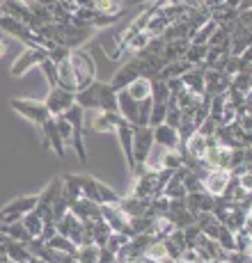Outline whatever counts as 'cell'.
Here are the masks:
<instances>
[{
  "label": "cell",
  "mask_w": 252,
  "mask_h": 263,
  "mask_svg": "<svg viewBox=\"0 0 252 263\" xmlns=\"http://www.w3.org/2000/svg\"><path fill=\"white\" fill-rule=\"evenodd\" d=\"M135 3H140V0H126V5H135Z\"/></svg>",
  "instance_id": "d590c367"
},
{
  "label": "cell",
  "mask_w": 252,
  "mask_h": 263,
  "mask_svg": "<svg viewBox=\"0 0 252 263\" xmlns=\"http://www.w3.org/2000/svg\"><path fill=\"white\" fill-rule=\"evenodd\" d=\"M46 247H48V250L60 252V254H69V256H76V250H78L71 240L64 238V236H60V234L50 236V238L46 240Z\"/></svg>",
  "instance_id": "484cf974"
},
{
  "label": "cell",
  "mask_w": 252,
  "mask_h": 263,
  "mask_svg": "<svg viewBox=\"0 0 252 263\" xmlns=\"http://www.w3.org/2000/svg\"><path fill=\"white\" fill-rule=\"evenodd\" d=\"M122 121H124L122 115H117V112H101V115H97V117H94L92 128L99 130V133H110V130L115 133V128H117Z\"/></svg>",
  "instance_id": "d6986e66"
},
{
  "label": "cell",
  "mask_w": 252,
  "mask_h": 263,
  "mask_svg": "<svg viewBox=\"0 0 252 263\" xmlns=\"http://www.w3.org/2000/svg\"><path fill=\"white\" fill-rule=\"evenodd\" d=\"M186 206H188V211L193 215L197 213H211L215 206V197H211L206 190L202 192H190V195H186Z\"/></svg>",
  "instance_id": "e0dca14e"
},
{
  "label": "cell",
  "mask_w": 252,
  "mask_h": 263,
  "mask_svg": "<svg viewBox=\"0 0 252 263\" xmlns=\"http://www.w3.org/2000/svg\"><path fill=\"white\" fill-rule=\"evenodd\" d=\"M12 110H16L19 115H21L23 119L32 121L34 126H42L44 121H46L50 115L46 110V105H44V101H34V99H12Z\"/></svg>",
  "instance_id": "277c9868"
},
{
  "label": "cell",
  "mask_w": 252,
  "mask_h": 263,
  "mask_svg": "<svg viewBox=\"0 0 252 263\" xmlns=\"http://www.w3.org/2000/svg\"><path fill=\"white\" fill-rule=\"evenodd\" d=\"M55 229H58L60 236L71 240L76 247L85 245V224H83V220H78V217L71 213V211H67V213L55 222Z\"/></svg>",
  "instance_id": "52a82bcc"
},
{
  "label": "cell",
  "mask_w": 252,
  "mask_h": 263,
  "mask_svg": "<svg viewBox=\"0 0 252 263\" xmlns=\"http://www.w3.org/2000/svg\"><path fill=\"white\" fill-rule=\"evenodd\" d=\"M39 133H42V140H44V149H46V151H53L55 156L64 158V154H67V146H64L62 138H60V133H58L55 117H48L46 121H44V124L39 126Z\"/></svg>",
  "instance_id": "30bf717a"
},
{
  "label": "cell",
  "mask_w": 252,
  "mask_h": 263,
  "mask_svg": "<svg viewBox=\"0 0 252 263\" xmlns=\"http://www.w3.org/2000/svg\"><path fill=\"white\" fill-rule=\"evenodd\" d=\"M115 133H117L119 144H122V151L126 156V167H129V172H133V126L122 121V124L115 128Z\"/></svg>",
  "instance_id": "ac0fdd59"
},
{
  "label": "cell",
  "mask_w": 252,
  "mask_h": 263,
  "mask_svg": "<svg viewBox=\"0 0 252 263\" xmlns=\"http://www.w3.org/2000/svg\"><path fill=\"white\" fill-rule=\"evenodd\" d=\"M195 227L200 229L202 236H209V238H215V234H218V217L213 213H197L195 215Z\"/></svg>",
  "instance_id": "44dd1931"
},
{
  "label": "cell",
  "mask_w": 252,
  "mask_h": 263,
  "mask_svg": "<svg viewBox=\"0 0 252 263\" xmlns=\"http://www.w3.org/2000/svg\"><path fill=\"white\" fill-rule=\"evenodd\" d=\"M0 252H3L5 259L9 263H30L32 261V254H30L28 245H25V242H16L12 238H7L0 245Z\"/></svg>",
  "instance_id": "2e32d148"
},
{
  "label": "cell",
  "mask_w": 252,
  "mask_h": 263,
  "mask_svg": "<svg viewBox=\"0 0 252 263\" xmlns=\"http://www.w3.org/2000/svg\"><path fill=\"white\" fill-rule=\"evenodd\" d=\"M39 69H42L44 76H46V80H48V85H50V87H58V71H55V64L50 62L48 58L39 62Z\"/></svg>",
  "instance_id": "1f68e13d"
},
{
  "label": "cell",
  "mask_w": 252,
  "mask_h": 263,
  "mask_svg": "<svg viewBox=\"0 0 252 263\" xmlns=\"http://www.w3.org/2000/svg\"><path fill=\"white\" fill-rule=\"evenodd\" d=\"M126 94L135 101H142V99H149L151 96V80L149 78H135L133 83L126 87Z\"/></svg>",
  "instance_id": "d4e9b609"
},
{
  "label": "cell",
  "mask_w": 252,
  "mask_h": 263,
  "mask_svg": "<svg viewBox=\"0 0 252 263\" xmlns=\"http://www.w3.org/2000/svg\"><path fill=\"white\" fill-rule=\"evenodd\" d=\"M202 181H204V190L209 192L211 197H220L227 185H229L231 174L227 170H209V174H206Z\"/></svg>",
  "instance_id": "4fadbf2b"
},
{
  "label": "cell",
  "mask_w": 252,
  "mask_h": 263,
  "mask_svg": "<svg viewBox=\"0 0 252 263\" xmlns=\"http://www.w3.org/2000/svg\"><path fill=\"white\" fill-rule=\"evenodd\" d=\"M140 3H142V0H140ZM156 3H158V5H160V0H156Z\"/></svg>",
  "instance_id": "8d00e7d4"
},
{
  "label": "cell",
  "mask_w": 252,
  "mask_h": 263,
  "mask_svg": "<svg viewBox=\"0 0 252 263\" xmlns=\"http://www.w3.org/2000/svg\"><path fill=\"white\" fill-rule=\"evenodd\" d=\"M34 204H37V195L16 197V199H12L9 204H5L3 209H0V222H3V224L19 222L25 213H30V211L34 209Z\"/></svg>",
  "instance_id": "8992f818"
},
{
  "label": "cell",
  "mask_w": 252,
  "mask_h": 263,
  "mask_svg": "<svg viewBox=\"0 0 252 263\" xmlns=\"http://www.w3.org/2000/svg\"><path fill=\"white\" fill-rule=\"evenodd\" d=\"M215 28H218V23H215L213 18H209L204 25H200V28L190 34V42H193V44H209L211 34L215 32Z\"/></svg>",
  "instance_id": "4316f807"
},
{
  "label": "cell",
  "mask_w": 252,
  "mask_h": 263,
  "mask_svg": "<svg viewBox=\"0 0 252 263\" xmlns=\"http://www.w3.org/2000/svg\"><path fill=\"white\" fill-rule=\"evenodd\" d=\"M69 64H71V69H74L78 92L87 87L92 80H97V64H94L89 53H85V50H74V53H69Z\"/></svg>",
  "instance_id": "3957f363"
},
{
  "label": "cell",
  "mask_w": 252,
  "mask_h": 263,
  "mask_svg": "<svg viewBox=\"0 0 252 263\" xmlns=\"http://www.w3.org/2000/svg\"><path fill=\"white\" fill-rule=\"evenodd\" d=\"M151 146H154L151 126H133V167L135 165H147Z\"/></svg>",
  "instance_id": "5b68a950"
},
{
  "label": "cell",
  "mask_w": 252,
  "mask_h": 263,
  "mask_svg": "<svg viewBox=\"0 0 252 263\" xmlns=\"http://www.w3.org/2000/svg\"><path fill=\"white\" fill-rule=\"evenodd\" d=\"M62 117L69 121V126H71V140H69V144L74 146L76 156H78L80 165L83 167H87V149H85V133H83V124H85V110L80 108V105H71L69 110H64Z\"/></svg>",
  "instance_id": "7a4b0ae2"
},
{
  "label": "cell",
  "mask_w": 252,
  "mask_h": 263,
  "mask_svg": "<svg viewBox=\"0 0 252 263\" xmlns=\"http://www.w3.org/2000/svg\"><path fill=\"white\" fill-rule=\"evenodd\" d=\"M69 211L78 217V220L83 222H97L101 220V206L94 204V201L85 199V197H80V199H76L69 204Z\"/></svg>",
  "instance_id": "5bb4252c"
},
{
  "label": "cell",
  "mask_w": 252,
  "mask_h": 263,
  "mask_svg": "<svg viewBox=\"0 0 252 263\" xmlns=\"http://www.w3.org/2000/svg\"><path fill=\"white\" fill-rule=\"evenodd\" d=\"M138 103L140 101L131 99L126 94V89L117 92V115H122V119L131 126H140V115H138Z\"/></svg>",
  "instance_id": "7c38bea8"
},
{
  "label": "cell",
  "mask_w": 252,
  "mask_h": 263,
  "mask_svg": "<svg viewBox=\"0 0 252 263\" xmlns=\"http://www.w3.org/2000/svg\"><path fill=\"white\" fill-rule=\"evenodd\" d=\"M190 64L186 62L184 58L181 60H174V62H168V64H163V69H160L158 71V76H156V78L158 80H172V78H181V76H184L186 71H190Z\"/></svg>",
  "instance_id": "ffe728a7"
},
{
  "label": "cell",
  "mask_w": 252,
  "mask_h": 263,
  "mask_svg": "<svg viewBox=\"0 0 252 263\" xmlns=\"http://www.w3.org/2000/svg\"><path fill=\"white\" fill-rule=\"evenodd\" d=\"M181 80H184L186 89H190V92L204 96V69L193 67L190 71H186L184 76H181Z\"/></svg>",
  "instance_id": "7402d4cb"
},
{
  "label": "cell",
  "mask_w": 252,
  "mask_h": 263,
  "mask_svg": "<svg viewBox=\"0 0 252 263\" xmlns=\"http://www.w3.org/2000/svg\"><path fill=\"white\" fill-rule=\"evenodd\" d=\"M206 53H209V44H188L184 53V60L190 64V67H197V64H204L206 60Z\"/></svg>",
  "instance_id": "603a6c76"
},
{
  "label": "cell",
  "mask_w": 252,
  "mask_h": 263,
  "mask_svg": "<svg viewBox=\"0 0 252 263\" xmlns=\"http://www.w3.org/2000/svg\"><path fill=\"white\" fill-rule=\"evenodd\" d=\"M99 259V247L94 242H87V245H80L76 250V261L78 263H97Z\"/></svg>",
  "instance_id": "83f0119b"
},
{
  "label": "cell",
  "mask_w": 252,
  "mask_h": 263,
  "mask_svg": "<svg viewBox=\"0 0 252 263\" xmlns=\"http://www.w3.org/2000/svg\"><path fill=\"white\" fill-rule=\"evenodd\" d=\"M126 263H142V259L138 256V259H131V261H126Z\"/></svg>",
  "instance_id": "e575fe53"
},
{
  "label": "cell",
  "mask_w": 252,
  "mask_h": 263,
  "mask_svg": "<svg viewBox=\"0 0 252 263\" xmlns=\"http://www.w3.org/2000/svg\"><path fill=\"white\" fill-rule=\"evenodd\" d=\"M21 224H23L25 234H28L30 238H39V236H42L44 220H42V215H37L34 211H30V213H25L21 217Z\"/></svg>",
  "instance_id": "cb8c5ba5"
},
{
  "label": "cell",
  "mask_w": 252,
  "mask_h": 263,
  "mask_svg": "<svg viewBox=\"0 0 252 263\" xmlns=\"http://www.w3.org/2000/svg\"><path fill=\"white\" fill-rule=\"evenodd\" d=\"M97 195H99V204H119V199H122V195H117L113 188H108L99 179H97Z\"/></svg>",
  "instance_id": "f1b7e54d"
},
{
  "label": "cell",
  "mask_w": 252,
  "mask_h": 263,
  "mask_svg": "<svg viewBox=\"0 0 252 263\" xmlns=\"http://www.w3.org/2000/svg\"><path fill=\"white\" fill-rule=\"evenodd\" d=\"M74 103H76L74 92H67V89H62V87H50L48 96L44 99V105H46L50 117H60V115H62L64 110L71 108Z\"/></svg>",
  "instance_id": "9c48e42d"
},
{
  "label": "cell",
  "mask_w": 252,
  "mask_h": 263,
  "mask_svg": "<svg viewBox=\"0 0 252 263\" xmlns=\"http://www.w3.org/2000/svg\"><path fill=\"white\" fill-rule=\"evenodd\" d=\"M135 78H142V76H140L138 58H131L122 69H117V71H115V76L110 78V83H108V85L115 89V92H119V89H126V87H129V85L133 83Z\"/></svg>",
  "instance_id": "8fae6325"
},
{
  "label": "cell",
  "mask_w": 252,
  "mask_h": 263,
  "mask_svg": "<svg viewBox=\"0 0 252 263\" xmlns=\"http://www.w3.org/2000/svg\"><path fill=\"white\" fill-rule=\"evenodd\" d=\"M151 135H154V142L156 144L165 146L168 151H176V149H179V144H181L179 130L172 128V126H168V124L154 126V128H151Z\"/></svg>",
  "instance_id": "9a60e30c"
},
{
  "label": "cell",
  "mask_w": 252,
  "mask_h": 263,
  "mask_svg": "<svg viewBox=\"0 0 252 263\" xmlns=\"http://www.w3.org/2000/svg\"><path fill=\"white\" fill-rule=\"evenodd\" d=\"M46 58H48V50L28 46L16 60H14L12 69H9V76H12V78H23V76L28 73L30 69L39 67V62H42V60H46Z\"/></svg>",
  "instance_id": "ba28073f"
},
{
  "label": "cell",
  "mask_w": 252,
  "mask_h": 263,
  "mask_svg": "<svg viewBox=\"0 0 252 263\" xmlns=\"http://www.w3.org/2000/svg\"><path fill=\"white\" fill-rule=\"evenodd\" d=\"M76 105L83 110H99V112H117V92L108 83L92 80L85 89L74 94Z\"/></svg>",
  "instance_id": "6da1fadb"
},
{
  "label": "cell",
  "mask_w": 252,
  "mask_h": 263,
  "mask_svg": "<svg viewBox=\"0 0 252 263\" xmlns=\"http://www.w3.org/2000/svg\"><path fill=\"white\" fill-rule=\"evenodd\" d=\"M213 240L218 242L223 252H234V231L227 229V227H223V224L218 227V234H215Z\"/></svg>",
  "instance_id": "f546056e"
},
{
  "label": "cell",
  "mask_w": 252,
  "mask_h": 263,
  "mask_svg": "<svg viewBox=\"0 0 252 263\" xmlns=\"http://www.w3.org/2000/svg\"><path fill=\"white\" fill-rule=\"evenodd\" d=\"M158 167H160V170H170V172L184 167V165H181L179 151H165V154L160 156V160H158Z\"/></svg>",
  "instance_id": "4dcf8cb0"
},
{
  "label": "cell",
  "mask_w": 252,
  "mask_h": 263,
  "mask_svg": "<svg viewBox=\"0 0 252 263\" xmlns=\"http://www.w3.org/2000/svg\"><path fill=\"white\" fill-rule=\"evenodd\" d=\"M170 3H172V5H188L190 0H170Z\"/></svg>",
  "instance_id": "836d02e7"
},
{
  "label": "cell",
  "mask_w": 252,
  "mask_h": 263,
  "mask_svg": "<svg viewBox=\"0 0 252 263\" xmlns=\"http://www.w3.org/2000/svg\"><path fill=\"white\" fill-rule=\"evenodd\" d=\"M7 50H9V44L5 42V39H0V60H3L5 55H7Z\"/></svg>",
  "instance_id": "d6a6232c"
}]
</instances>
